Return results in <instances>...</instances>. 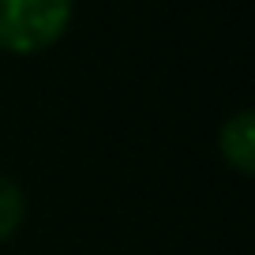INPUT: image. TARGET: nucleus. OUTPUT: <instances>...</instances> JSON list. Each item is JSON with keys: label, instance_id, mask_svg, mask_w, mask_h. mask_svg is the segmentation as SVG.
Segmentation results:
<instances>
[{"label": "nucleus", "instance_id": "nucleus-1", "mask_svg": "<svg viewBox=\"0 0 255 255\" xmlns=\"http://www.w3.org/2000/svg\"><path fill=\"white\" fill-rule=\"evenodd\" d=\"M72 23V0H0V49L30 56L56 45Z\"/></svg>", "mask_w": 255, "mask_h": 255}, {"label": "nucleus", "instance_id": "nucleus-2", "mask_svg": "<svg viewBox=\"0 0 255 255\" xmlns=\"http://www.w3.org/2000/svg\"><path fill=\"white\" fill-rule=\"evenodd\" d=\"M218 146H222L225 165H233L244 176L255 173V117H252V109H240L225 120L222 135H218Z\"/></svg>", "mask_w": 255, "mask_h": 255}, {"label": "nucleus", "instance_id": "nucleus-3", "mask_svg": "<svg viewBox=\"0 0 255 255\" xmlns=\"http://www.w3.org/2000/svg\"><path fill=\"white\" fill-rule=\"evenodd\" d=\"M23 214H26V199L19 191V184L0 176V244L23 225Z\"/></svg>", "mask_w": 255, "mask_h": 255}]
</instances>
